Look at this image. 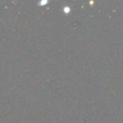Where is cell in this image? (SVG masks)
<instances>
[{
	"label": "cell",
	"instance_id": "obj_1",
	"mask_svg": "<svg viewBox=\"0 0 123 123\" xmlns=\"http://www.w3.org/2000/svg\"><path fill=\"white\" fill-rule=\"evenodd\" d=\"M48 4V1H43V2H39L38 4L39 5H44V4Z\"/></svg>",
	"mask_w": 123,
	"mask_h": 123
},
{
	"label": "cell",
	"instance_id": "obj_2",
	"mask_svg": "<svg viewBox=\"0 0 123 123\" xmlns=\"http://www.w3.org/2000/svg\"><path fill=\"white\" fill-rule=\"evenodd\" d=\"M65 12L66 13H68L69 12V8L68 7H65Z\"/></svg>",
	"mask_w": 123,
	"mask_h": 123
},
{
	"label": "cell",
	"instance_id": "obj_3",
	"mask_svg": "<svg viewBox=\"0 0 123 123\" xmlns=\"http://www.w3.org/2000/svg\"><path fill=\"white\" fill-rule=\"evenodd\" d=\"M0 20H2V19H0Z\"/></svg>",
	"mask_w": 123,
	"mask_h": 123
}]
</instances>
